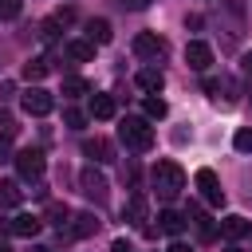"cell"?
<instances>
[{"instance_id":"6da1fadb","label":"cell","mask_w":252,"mask_h":252,"mask_svg":"<svg viewBox=\"0 0 252 252\" xmlns=\"http://www.w3.org/2000/svg\"><path fill=\"white\" fill-rule=\"evenodd\" d=\"M150 181H154V189H158V197L161 201H173L181 189H185V169L177 165V161H158L154 165V173H150Z\"/></svg>"},{"instance_id":"7a4b0ae2","label":"cell","mask_w":252,"mask_h":252,"mask_svg":"<svg viewBox=\"0 0 252 252\" xmlns=\"http://www.w3.org/2000/svg\"><path fill=\"white\" fill-rule=\"evenodd\" d=\"M118 138H122L130 150L146 154V150L154 146V126H150L146 118H134V114H126V118H122V126H118Z\"/></svg>"},{"instance_id":"3957f363","label":"cell","mask_w":252,"mask_h":252,"mask_svg":"<svg viewBox=\"0 0 252 252\" xmlns=\"http://www.w3.org/2000/svg\"><path fill=\"white\" fill-rule=\"evenodd\" d=\"M220 24H224V43H236L244 35V4L240 0L220 4Z\"/></svg>"},{"instance_id":"277c9868","label":"cell","mask_w":252,"mask_h":252,"mask_svg":"<svg viewBox=\"0 0 252 252\" xmlns=\"http://www.w3.org/2000/svg\"><path fill=\"white\" fill-rule=\"evenodd\" d=\"M79 185H83V193H87L94 205H106V197H110V185H106V177H102L94 165H87V169L79 173Z\"/></svg>"},{"instance_id":"5b68a950","label":"cell","mask_w":252,"mask_h":252,"mask_svg":"<svg viewBox=\"0 0 252 252\" xmlns=\"http://www.w3.org/2000/svg\"><path fill=\"white\" fill-rule=\"evenodd\" d=\"M12 161H16V169H20V177H24V181L43 177V169H47V158H43L39 150H20Z\"/></svg>"},{"instance_id":"8992f818","label":"cell","mask_w":252,"mask_h":252,"mask_svg":"<svg viewBox=\"0 0 252 252\" xmlns=\"http://www.w3.org/2000/svg\"><path fill=\"white\" fill-rule=\"evenodd\" d=\"M20 102H24V110H28V114H35V118H43V114H51V110H55V98H51V91H43V87H28Z\"/></svg>"},{"instance_id":"52a82bcc","label":"cell","mask_w":252,"mask_h":252,"mask_svg":"<svg viewBox=\"0 0 252 252\" xmlns=\"http://www.w3.org/2000/svg\"><path fill=\"white\" fill-rule=\"evenodd\" d=\"M134 55H142V59H161V55H165V39L154 35V32H138V35H134Z\"/></svg>"},{"instance_id":"ba28073f","label":"cell","mask_w":252,"mask_h":252,"mask_svg":"<svg viewBox=\"0 0 252 252\" xmlns=\"http://www.w3.org/2000/svg\"><path fill=\"white\" fill-rule=\"evenodd\" d=\"M185 63H189L193 71H209V63H213V47H209L205 39H189V43H185Z\"/></svg>"},{"instance_id":"9c48e42d","label":"cell","mask_w":252,"mask_h":252,"mask_svg":"<svg viewBox=\"0 0 252 252\" xmlns=\"http://www.w3.org/2000/svg\"><path fill=\"white\" fill-rule=\"evenodd\" d=\"M197 189H201V197L209 205H224V189H220V181H217L213 169H197Z\"/></svg>"},{"instance_id":"30bf717a","label":"cell","mask_w":252,"mask_h":252,"mask_svg":"<svg viewBox=\"0 0 252 252\" xmlns=\"http://www.w3.org/2000/svg\"><path fill=\"white\" fill-rule=\"evenodd\" d=\"M83 154H87L91 161H98V165L114 161V146H110L106 138H87V142H83Z\"/></svg>"},{"instance_id":"8fae6325","label":"cell","mask_w":252,"mask_h":252,"mask_svg":"<svg viewBox=\"0 0 252 252\" xmlns=\"http://www.w3.org/2000/svg\"><path fill=\"white\" fill-rule=\"evenodd\" d=\"M39 224H43L39 217H32V213H20V217H12V220H8V232H12V236H28V240H32V236L39 232Z\"/></svg>"},{"instance_id":"7c38bea8","label":"cell","mask_w":252,"mask_h":252,"mask_svg":"<svg viewBox=\"0 0 252 252\" xmlns=\"http://www.w3.org/2000/svg\"><path fill=\"white\" fill-rule=\"evenodd\" d=\"M134 83H138L142 91H150V94H158V91L165 87V75H161V67H142V71L134 75Z\"/></svg>"},{"instance_id":"4fadbf2b","label":"cell","mask_w":252,"mask_h":252,"mask_svg":"<svg viewBox=\"0 0 252 252\" xmlns=\"http://www.w3.org/2000/svg\"><path fill=\"white\" fill-rule=\"evenodd\" d=\"M63 55L75 59V63H87V59H94V43L91 39H71V43H63Z\"/></svg>"},{"instance_id":"5bb4252c","label":"cell","mask_w":252,"mask_h":252,"mask_svg":"<svg viewBox=\"0 0 252 252\" xmlns=\"http://www.w3.org/2000/svg\"><path fill=\"white\" fill-rule=\"evenodd\" d=\"M118 114V102L110 94H91V118H114Z\"/></svg>"},{"instance_id":"9a60e30c","label":"cell","mask_w":252,"mask_h":252,"mask_svg":"<svg viewBox=\"0 0 252 252\" xmlns=\"http://www.w3.org/2000/svg\"><path fill=\"white\" fill-rule=\"evenodd\" d=\"M220 236L224 240H244L248 236V220L244 217H224L220 220Z\"/></svg>"},{"instance_id":"2e32d148","label":"cell","mask_w":252,"mask_h":252,"mask_svg":"<svg viewBox=\"0 0 252 252\" xmlns=\"http://www.w3.org/2000/svg\"><path fill=\"white\" fill-rule=\"evenodd\" d=\"M47 71H51V59H47V55H39V59H28V63H24V79H28V83H39Z\"/></svg>"},{"instance_id":"e0dca14e","label":"cell","mask_w":252,"mask_h":252,"mask_svg":"<svg viewBox=\"0 0 252 252\" xmlns=\"http://www.w3.org/2000/svg\"><path fill=\"white\" fill-rule=\"evenodd\" d=\"M158 228H161V232H169V236H177V232L185 228V217H181L177 209H165V213L158 217Z\"/></svg>"},{"instance_id":"ac0fdd59","label":"cell","mask_w":252,"mask_h":252,"mask_svg":"<svg viewBox=\"0 0 252 252\" xmlns=\"http://www.w3.org/2000/svg\"><path fill=\"white\" fill-rule=\"evenodd\" d=\"M20 201H24L20 181H0V205H4V209H16Z\"/></svg>"},{"instance_id":"d6986e66","label":"cell","mask_w":252,"mask_h":252,"mask_svg":"<svg viewBox=\"0 0 252 252\" xmlns=\"http://www.w3.org/2000/svg\"><path fill=\"white\" fill-rule=\"evenodd\" d=\"M87 39L98 47V43H110V24L106 20H87Z\"/></svg>"},{"instance_id":"ffe728a7","label":"cell","mask_w":252,"mask_h":252,"mask_svg":"<svg viewBox=\"0 0 252 252\" xmlns=\"http://www.w3.org/2000/svg\"><path fill=\"white\" fill-rule=\"evenodd\" d=\"M75 224H71V236H91V232H98V220H94V213H79V217H71Z\"/></svg>"},{"instance_id":"44dd1931","label":"cell","mask_w":252,"mask_h":252,"mask_svg":"<svg viewBox=\"0 0 252 252\" xmlns=\"http://www.w3.org/2000/svg\"><path fill=\"white\" fill-rule=\"evenodd\" d=\"M122 217H126V220H134V224H138V220H146V197H142V193H134V197L126 201V209H122Z\"/></svg>"},{"instance_id":"7402d4cb","label":"cell","mask_w":252,"mask_h":252,"mask_svg":"<svg viewBox=\"0 0 252 252\" xmlns=\"http://www.w3.org/2000/svg\"><path fill=\"white\" fill-rule=\"evenodd\" d=\"M189 217H197V236H201V240H213V236H217V224H213L197 205H189Z\"/></svg>"},{"instance_id":"603a6c76","label":"cell","mask_w":252,"mask_h":252,"mask_svg":"<svg viewBox=\"0 0 252 252\" xmlns=\"http://www.w3.org/2000/svg\"><path fill=\"white\" fill-rule=\"evenodd\" d=\"M63 94H67V98L91 94V83H87V79H79V75H67V79H63Z\"/></svg>"},{"instance_id":"cb8c5ba5","label":"cell","mask_w":252,"mask_h":252,"mask_svg":"<svg viewBox=\"0 0 252 252\" xmlns=\"http://www.w3.org/2000/svg\"><path fill=\"white\" fill-rule=\"evenodd\" d=\"M165 110H169V106H165V98H158V94H150V98H146V118H165Z\"/></svg>"},{"instance_id":"d4e9b609","label":"cell","mask_w":252,"mask_h":252,"mask_svg":"<svg viewBox=\"0 0 252 252\" xmlns=\"http://www.w3.org/2000/svg\"><path fill=\"white\" fill-rule=\"evenodd\" d=\"M63 122H67L71 130H79V126L87 122V114H83V110H75V106H67V110H63Z\"/></svg>"},{"instance_id":"484cf974","label":"cell","mask_w":252,"mask_h":252,"mask_svg":"<svg viewBox=\"0 0 252 252\" xmlns=\"http://www.w3.org/2000/svg\"><path fill=\"white\" fill-rule=\"evenodd\" d=\"M47 217H51V224H59V228H63V224H67V217H71V209H67V205H51V209H47Z\"/></svg>"},{"instance_id":"4316f807","label":"cell","mask_w":252,"mask_h":252,"mask_svg":"<svg viewBox=\"0 0 252 252\" xmlns=\"http://www.w3.org/2000/svg\"><path fill=\"white\" fill-rule=\"evenodd\" d=\"M232 146H236L240 154H252V130H236V138H232Z\"/></svg>"},{"instance_id":"83f0119b","label":"cell","mask_w":252,"mask_h":252,"mask_svg":"<svg viewBox=\"0 0 252 252\" xmlns=\"http://www.w3.org/2000/svg\"><path fill=\"white\" fill-rule=\"evenodd\" d=\"M20 16V0H0V20H16Z\"/></svg>"},{"instance_id":"f1b7e54d","label":"cell","mask_w":252,"mask_h":252,"mask_svg":"<svg viewBox=\"0 0 252 252\" xmlns=\"http://www.w3.org/2000/svg\"><path fill=\"white\" fill-rule=\"evenodd\" d=\"M126 12H142V8H150V0H118Z\"/></svg>"},{"instance_id":"f546056e","label":"cell","mask_w":252,"mask_h":252,"mask_svg":"<svg viewBox=\"0 0 252 252\" xmlns=\"http://www.w3.org/2000/svg\"><path fill=\"white\" fill-rule=\"evenodd\" d=\"M8 154H12V138L4 134V138H0V161H8Z\"/></svg>"},{"instance_id":"4dcf8cb0","label":"cell","mask_w":252,"mask_h":252,"mask_svg":"<svg viewBox=\"0 0 252 252\" xmlns=\"http://www.w3.org/2000/svg\"><path fill=\"white\" fill-rule=\"evenodd\" d=\"M240 71L252 79V51H244V55H240Z\"/></svg>"},{"instance_id":"1f68e13d","label":"cell","mask_w":252,"mask_h":252,"mask_svg":"<svg viewBox=\"0 0 252 252\" xmlns=\"http://www.w3.org/2000/svg\"><path fill=\"white\" fill-rule=\"evenodd\" d=\"M110 252H134V248H130L126 240H114V244H110Z\"/></svg>"},{"instance_id":"d6a6232c","label":"cell","mask_w":252,"mask_h":252,"mask_svg":"<svg viewBox=\"0 0 252 252\" xmlns=\"http://www.w3.org/2000/svg\"><path fill=\"white\" fill-rule=\"evenodd\" d=\"M165 252H193V248H189V244H181V240H173V244H169Z\"/></svg>"},{"instance_id":"836d02e7","label":"cell","mask_w":252,"mask_h":252,"mask_svg":"<svg viewBox=\"0 0 252 252\" xmlns=\"http://www.w3.org/2000/svg\"><path fill=\"white\" fill-rule=\"evenodd\" d=\"M32 252H51V248H43V244H35V248H32Z\"/></svg>"},{"instance_id":"e575fe53","label":"cell","mask_w":252,"mask_h":252,"mask_svg":"<svg viewBox=\"0 0 252 252\" xmlns=\"http://www.w3.org/2000/svg\"><path fill=\"white\" fill-rule=\"evenodd\" d=\"M0 252H12V248H8V244H4V240H0Z\"/></svg>"}]
</instances>
